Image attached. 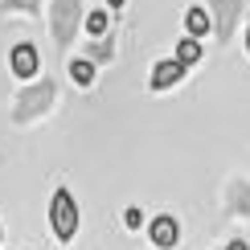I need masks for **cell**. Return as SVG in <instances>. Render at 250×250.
<instances>
[{"instance_id": "cell-12", "label": "cell", "mask_w": 250, "mask_h": 250, "mask_svg": "<svg viewBox=\"0 0 250 250\" xmlns=\"http://www.w3.org/2000/svg\"><path fill=\"white\" fill-rule=\"evenodd\" d=\"M111 58V41H99L95 49H90V62H107Z\"/></svg>"}, {"instance_id": "cell-9", "label": "cell", "mask_w": 250, "mask_h": 250, "mask_svg": "<svg viewBox=\"0 0 250 250\" xmlns=\"http://www.w3.org/2000/svg\"><path fill=\"white\" fill-rule=\"evenodd\" d=\"M70 78H74L78 86H90V82H95V62L90 58H74L70 62Z\"/></svg>"}, {"instance_id": "cell-1", "label": "cell", "mask_w": 250, "mask_h": 250, "mask_svg": "<svg viewBox=\"0 0 250 250\" xmlns=\"http://www.w3.org/2000/svg\"><path fill=\"white\" fill-rule=\"evenodd\" d=\"M49 222H54V234L58 242H70L78 234V201L70 189H58L54 201H49Z\"/></svg>"}, {"instance_id": "cell-16", "label": "cell", "mask_w": 250, "mask_h": 250, "mask_svg": "<svg viewBox=\"0 0 250 250\" xmlns=\"http://www.w3.org/2000/svg\"><path fill=\"white\" fill-rule=\"evenodd\" d=\"M246 49H250V29H246Z\"/></svg>"}, {"instance_id": "cell-13", "label": "cell", "mask_w": 250, "mask_h": 250, "mask_svg": "<svg viewBox=\"0 0 250 250\" xmlns=\"http://www.w3.org/2000/svg\"><path fill=\"white\" fill-rule=\"evenodd\" d=\"M123 222H127V230H140L144 213H140V209H127V213H123Z\"/></svg>"}, {"instance_id": "cell-10", "label": "cell", "mask_w": 250, "mask_h": 250, "mask_svg": "<svg viewBox=\"0 0 250 250\" xmlns=\"http://www.w3.org/2000/svg\"><path fill=\"white\" fill-rule=\"evenodd\" d=\"M176 62H185V66L201 62V41H197V37H185L181 45H176Z\"/></svg>"}, {"instance_id": "cell-8", "label": "cell", "mask_w": 250, "mask_h": 250, "mask_svg": "<svg viewBox=\"0 0 250 250\" xmlns=\"http://www.w3.org/2000/svg\"><path fill=\"white\" fill-rule=\"evenodd\" d=\"M213 13H205V8H189L185 13V29H189V37H205V33H213Z\"/></svg>"}, {"instance_id": "cell-15", "label": "cell", "mask_w": 250, "mask_h": 250, "mask_svg": "<svg viewBox=\"0 0 250 250\" xmlns=\"http://www.w3.org/2000/svg\"><path fill=\"white\" fill-rule=\"evenodd\" d=\"M226 250H246V242H230V246H226Z\"/></svg>"}, {"instance_id": "cell-3", "label": "cell", "mask_w": 250, "mask_h": 250, "mask_svg": "<svg viewBox=\"0 0 250 250\" xmlns=\"http://www.w3.org/2000/svg\"><path fill=\"white\" fill-rule=\"evenodd\" d=\"M49 99H54V86H49V82H41V86H29V90H25V99L17 103V119H21V123H29L37 111H45V107H49Z\"/></svg>"}, {"instance_id": "cell-5", "label": "cell", "mask_w": 250, "mask_h": 250, "mask_svg": "<svg viewBox=\"0 0 250 250\" xmlns=\"http://www.w3.org/2000/svg\"><path fill=\"white\" fill-rule=\"evenodd\" d=\"M152 242L160 246V250H172L176 242H181V226H176V217L172 213H160V217H152Z\"/></svg>"}, {"instance_id": "cell-17", "label": "cell", "mask_w": 250, "mask_h": 250, "mask_svg": "<svg viewBox=\"0 0 250 250\" xmlns=\"http://www.w3.org/2000/svg\"><path fill=\"white\" fill-rule=\"evenodd\" d=\"M111 4H115V8H119V4H123V0H111Z\"/></svg>"}, {"instance_id": "cell-4", "label": "cell", "mask_w": 250, "mask_h": 250, "mask_svg": "<svg viewBox=\"0 0 250 250\" xmlns=\"http://www.w3.org/2000/svg\"><path fill=\"white\" fill-rule=\"evenodd\" d=\"M8 66H13L17 78H33L41 70V58H37V45H29V41H21L13 45V54H8Z\"/></svg>"}, {"instance_id": "cell-11", "label": "cell", "mask_w": 250, "mask_h": 250, "mask_svg": "<svg viewBox=\"0 0 250 250\" xmlns=\"http://www.w3.org/2000/svg\"><path fill=\"white\" fill-rule=\"evenodd\" d=\"M86 29H90L95 37H103V33L111 29V17H107V13H90V17H86Z\"/></svg>"}, {"instance_id": "cell-2", "label": "cell", "mask_w": 250, "mask_h": 250, "mask_svg": "<svg viewBox=\"0 0 250 250\" xmlns=\"http://www.w3.org/2000/svg\"><path fill=\"white\" fill-rule=\"evenodd\" d=\"M78 13H82L78 0H58L54 4V37H58V45H70V33H74V25H78Z\"/></svg>"}, {"instance_id": "cell-6", "label": "cell", "mask_w": 250, "mask_h": 250, "mask_svg": "<svg viewBox=\"0 0 250 250\" xmlns=\"http://www.w3.org/2000/svg\"><path fill=\"white\" fill-rule=\"evenodd\" d=\"M181 78H185V62L164 58V62H156V70H152V90H172Z\"/></svg>"}, {"instance_id": "cell-14", "label": "cell", "mask_w": 250, "mask_h": 250, "mask_svg": "<svg viewBox=\"0 0 250 250\" xmlns=\"http://www.w3.org/2000/svg\"><path fill=\"white\" fill-rule=\"evenodd\" d=\"M8 4H25V8H33V4H37V0H8Z\"/></svg>"}, {"instance_id": "cell-7", "label": "cell", "mask_w": 250, "mask_h": 250, "mask_svg": "<svg viewBox=\"0 0 250 250\" xmlns=\"http://www.w3.org/2000/svg\"><path fill=\"white\" fill-rule=\"evenodd\" d=\"M213 4V21H217V37L222 41H230V33H234V21H238V13H242V0H209Z\"/></svg>"}]
</instances>
